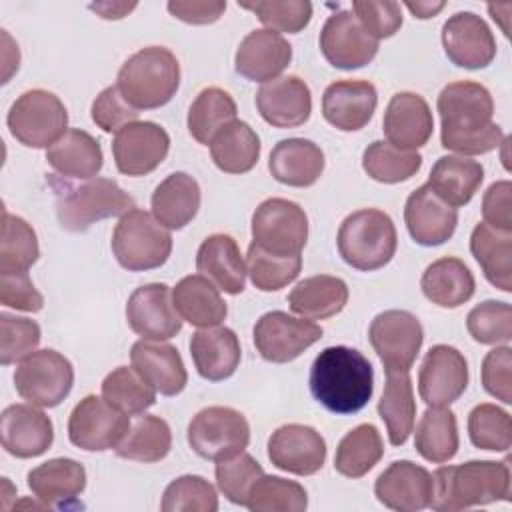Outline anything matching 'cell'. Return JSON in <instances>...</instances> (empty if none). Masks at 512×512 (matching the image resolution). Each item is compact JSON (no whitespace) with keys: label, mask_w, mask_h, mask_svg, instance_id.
I'll return each instance as SVG.
<instances>
[{"label":"cell","mask_w":512,"mask_h":512,"mask_svg":"<svg viewBox=\"0 0 512 512\" xmlns=\"http://www.w3.org/2000/svg\"><path fill=\"white\" fill-rule=\"evenodd\" d=\"M440 114V142L462 156H478L496 150L502 128L492 120L494 100L486 86L472 80L446 84L436 100Z\"/></svg>","instance_id":"cell-1"},{"label":"cell","mask_w":512,"mask_h":512,"mask_svg":"<svg viewBox=\"0 0 512 512\" xmlns=\"http://www.w3.org/2000/svg\"><path fill=\"white\" fill-rule=\"evenodd\" d=\"M308 384L314 400L328 412L354 414L372 398L374 368L356 348L328 346L314 358Z\"/></svg>","instance_id":"cell-2"},{"label":"cell","mask_w":512,"mask_h":512,"mask_svg":"<svg viewBox=\"0 0 512 512\" xmlns=\"http://www.w3.org/2000/svg\"><path fill=\"white\" fill-rule=\"evenodd\" d=\"M432 482L430 508L438 512L510 500L508 462L470 460L458 466H440L432 474Z\"/></svg>","instance_id":"cell-3"},{"label":"cell","mask_w":512,"mask_h":512,"mask_svg":"<svg viewBox=\"0 0 512 512\" xmlns=\"http://www.w3.org/2000/svg\"><path fill=\"white\" fill-rule=\"evenodd\" d=\"M178 86V58L164 46H146L134 52L116 76V88L136 110H154L168 104Z\"/></svg>","instance_id":"cell-4"},{"label":"cell","mask_w":512,"mask_h":512,"mask_svg":"<svg viewBox=\"0 0 512 512\" xmlns=\"http://www.w3.org/2000/svg\"><path fill=\"white\" fill-rule=\"evenodd\" d=\"M336 246L348 266L372 272L386 266L396 254V226L386 212L378 208H362L342 220Z\"/></svg>","instance_id":"cell-5"},{"label":"cell","mask_w":512,"mask_h":512,"mask_svg":"<svg viewBox=\"0 0 512 512\" xmlns=\"http://www.w3.org/2000/svg\"><path fill=\"white\" fill-rule=\"evenodd\" d=\"M116 262L128 272L160 268L172 252V234L154 214L132 208L118 220L112 232Z\"/></svg>","instance_id":"cell-6"},{"label":"cell","mask_w":512,"mask_h":512,"mask_svg":"<svg viewBox=\"0 0 512 512\" xmlns=\"http://www.w3.org/2000/svg\"><path fill=\"white\" fill-rule=\"evenodd\" d=\"M136 208L134 198L110 178H90L80 186L66 188L56 202V216L64 230L86 232L104 218L122 216Z\"/></svg>","instance_id":"cell-7"},{"label":"cell","mask_w":512,"mask_h":512,"mask_svg":"<svg viewBox=\"0 0 512 512\" xmlns=\"http://www.w3.org/2000/svg\"><path fill=\"white\" fill-rule=\"evenodd\" d=\"M6 124L20 144L28 148H50L66 132L68 112L56 94L34 88L14 100Z\"/></svg>","instance_id":"cell-8"},{"label":"cell","mask_w":512,"mask_h":512,"mask_svg":"<svg viewBox=\"0 0 512 512\" xmlns=\"http://www.w3.org/2000/svg\"><path fill=\"white\" fill-rule=\"evenodd\" d=\"M74 384L72 362L52 350H34L14 370V388L30 404L54 408L68 398Z\"/></svg>","instance_id":"cell-9"},{"label":"cell","mask_w":512,"mask_h":512,"mask_svg":"<svg viewBox=\"0 0 512 512\" xmlns=\"http://www.w3.org/2000/svg\"><path fill=\"white\" fill-rule=\"evenodd\" d=\"M186 438L200 458L218 462L244 452L250 442V424L230 406H208L190 420Z\"/></svg>","instance_id":"cell-10"},{"label":"cell","mask_w":512,"mask_h":512,"mask_svg":"<svg viewBox=\"0 0 512 512\" xmlns=\"http://www.w3.org/2000/svg\"><path fill=\"white\" fill-rule=\"evenodd\" d=\"M308 240L304 208L286 198H268L252 214V242L276 256H298Z\"/></svg>","instance_id":"cell-11"},{"label":"cell","mask_w":512,"mask_h":512,"mask_svg":"<svg viewBox=\"0 0 512 512\" xmlns=\"http://www.w3.org/2000/svg\"><path fill=\"white\" fill-rule=\"evenodd\" d=\"M130 428V416L96 394L84 396L68 418L70 442L86 452L116 448Z\"/></svg>","instance_id":"cell-12"},{"label":"cell","mask_w":512,"mask_h":512,"mask_svg":"<svg viewBox=\"0 0 512 512\" xmlns=\"http://www.w3.org/2000/svg\"><path fill=\"white\" fill-rule=\"evenodd\" d=\"M368 340L384 370L410 372L422 348L424 330L412 312L384 310L370 322Z\"/></svg>","instance_id":"cell-13"},{"label":"cell","mask_w":512,"mask_h":512,"mask_svg":"<svg viewBox=\"0 0 512 512\" xmlns=\"http://www.w3.org/2000/svg\"><path fill=\"white\" fill-rule=\"evenodd\" d=\"M254 346L258 354L274 364L296 360L304 350L322 338V328L306 318H294L288 312L272 310L254 324Z\"/></svg>","instance_id":"cell-14"},{"label":"cell","mask_w":512,"mask_h":512,"mask_svg":"<svg viewBox=\"0 0 512 512\" xmlns=\"http://www.w3.org/2000/svg\"><path fill=\"white\" fill-rule=\"evenodd\" d=\"M320 52L328 64L340 70H356L370 64L378 52L374 40L358 22L352 10H338L320 30Z\"/></svg>","instance_id":"cell-15"},{"label":"cell","mask_w":512,"mask_h":512,"mask_svg":"<svg viewBox=\"0 0 512 512\" xmlns=\"http://www.w3.org/2000/svg\"><path fill=\"white\" fill-rule=\"evenodd\" d=\"M168 132L148 120H136L116 132L112 140V154L118 172L126 176H146L156 170L168 156Z\"/></svg>","instance_id":"cell-16"},{"label":"cell","mask_w":512,"mask_h":512,"mask_svg":"<svg viewBox=\"0 0 512 512\" xmlns=\"http://www.w3.org/2000/svg\"><path fill=\"white\" fill-rule=\"evenodd\" d=\"M468 388V362L448 344L432 346L418 372V392L428 406H450Z\"/></svg>","instance_id":"cell-17"},{"label":"cell","mask_w":512,"mask_h":512,"mask_svg":"<svg viewBox=\"0 0 512 512\" xmlns=\"http://www.w3.org/2000/svg\"><path fill=\"white\" fill-rule=\"evenodd\" d=\"M126 322L144 340H170L182 330L170 286L152 282L136 288L126 302Z\"/></svg>","instance_id":"cell-18"},{"label":"cell","mask_w":512,"mask_h":512,"mask_svg":"<svg viewBox=\"0 0 512 512\" xmlns=\"http://www.w3.org/2000/svg\"><path fill=\"white\" fill-rule=\"evenodd\" d=\"M442 46L452 64L466 70L486 68L496 56V40L474 12H456L442 26Z\"/></svg>","instance_id":"cell-19"},{"label":"cell","mask_w":512,"mask_h":512,"mask_svg":"<svg viewBox=\"0 0 512 512\" xmlns=\"http://www.w3.org/2000/svg\"><path fill=\"white\" fill-rule=\"evenodd\" d=\"M268 458L284 472L312 476L324 466L326 442L312 426L284 424L268 438Z\"/></svg>","instance_id":"cell-20"},{"label":"cell","mask_w":512,"mask_h":512,"mask_svg":"<svg viewBox=\"0 0 512 512\" xmlns=\"http://www.w3.org/2000/svg\"><path fill=\"white\" fill-rule=\"evenodd\" d=\"M404 222L410 238L420 246H440L458 226V210L444 202L430 184L416 188L404 206Z\"/></svg>","instance_id":"cell-21"},{"label":"cell","mask_w":512,"mask_h":512,"mask_svg":"<svg viewBox=\"0 0 512 512\" xmlns=\"http://www.w3.org/2000/svg\"><path fill=\"white\" fill-rule=\"evenodd\" d=\"M2 448L16 458L42 456L54 442L52 420L34 404H10L0 416Z\"/></svg>","instance_id":"cell-22"},{"label":"cell","mask_w":512,"mask_h":512,"mask_svg":"<svg viewBox=\"0 0 512 512\" xmlns=\"http://www.w3.org/2000/svg\"><path fill=\"white\" fill-rule=\"evenodd\" d=\"M256 108L270 126L296 128L310 118L312 94L300 76H278L258 88Z\"/></svg>","instance_id":"cell-23"},{"label":"cell","mask_w":512,"mask_h":512,"mask_svg":"<svg viewBox=\"0 0 512 512\" xmlns=\"http://www.w3.org/2000/svg\"><path fill=\"white\" fill-rule=\"evenodd\" d=\"M432 474L410 460L392 462L374 484L380 504L398 512H418L430 506Z\"/></svg>","instance_id":"cell-24"},{"label":"cell","mask_w":512,"mask_h":512,"mask_svg":"<svg viewBox=\"0 0 512 512\" xmlns=\"http://www.w3.org/2000/svg\"><path fill=\"white\" fill-rule=\"evenodd\" d=\"M292 60L290 42L268 28L248 32L234 56V68L250 82H270L278 78Z\"/></svg>","instance_id":"cell-25"},{"label":"cell","mask_w":512,"mask_h":512,"mask_svg":"<svg viewBox=\"0 0 512 512\" xmlns=\"http://www.w3.org/2000/svg\"><path fill=\"white\" fill-rule=\"evenodd\" d=\"M376 106L378 92L368 80H336L322 96L324 120L342 132L364 128L372 120Z\"/></svg>","instance_id":"cell-26"},{"label":"cell","mask_w":512,"mask_h":512,"mask_svg":"<svg viewBox=\"0 0 512 512\" xmlns=\"http://www.w3.org/2000/svg\"><path fill=\"white\" fill-rule=\"evenodd\" d=\"M382 130L386 134V142L396 148H422L434 132L432 110L420 94L396 92L384 110Z\"/></svg>","instance_id":"cell-27"},{"label":"cell","mask_w":512,"mask_h":512,"mask_svg":"<svg viewBox=\"0 0 512 512\" xmlns=\"http://www.w3.org/2000/svg\"><path fill=\"white\" fill-rule=\"evenodd\" d=\"M132 366L162 396H176L188 384L180 352L162 340H138L130 350Z\"/></svg>","instance_id":"cell-28"},{"label":"cell","mask_w":512,"mask_h":512,"mask_svg":"<svg viewBox=\"0 0 512 512\" xmlns=\"http://www.w3.org/2000/svg\"><path fill=\"white\" fill-rule=\"evenodd\" d=\"M190 356L204 380L220 382L230 378L240 364V340L232 328L220 324L200 328L190 338Z\"/></svg>","instance_id":"cell-29"},{"label":"cell","mask_w":512,"mask_h":512,"mask_svg":"<svg viewBox=\"0 0 512 512\" xmlns=\"http://www.w3.org/2000/svg\"><path fill=\"white\" fill-rule=\"evenodd\" d=\"M196 270L226 294H242L246 286V264L238 242L228 234H210L196 252Z\"/></svg>","instance_id":"cell-30"},{"label":"cell","mask_w":512,"mask_h":512,"mask_svg":"<svg viewBox=\"0 0 512 512\" xmlns=\"http://www.w3.org/2000/svg\"><path fill=\"white\" fill-rule=\"evenodd\" d=\"M268 170L280 184L308 188L324 172V152L308 138H286L272 148Z\"/></svg>","instance_id":"cell-31"},{"label":"cell","mask_w":512,"mask_h":512,"mask_svg":"<svg viewBox=\"0 0 512 512\" xmlns=\"http://www.w3.org/2000/svg\"><path fill=\"white\" fill-rule=\"evenodd\" d=\"M28 488L46 508L74 502L86 488V470L74 458H52L28 472Z\"/></svg>","instance_id":"cell-32"},{"label":"cell","mask_w":512,"mask_h":512,"mask_svg":"<svg viewBox=\"0 0 512 512\" xmlns=\"http://www.w3.org/2000/svg\"><path fill=\"white\" fill-rule=\"evenodd\" d=\"M46 162L60 176L90 180L102 170L104 156L100 142L92 134L80 128H70L46 148Z\"/></svg>","instance_id":"cell-33"},{"label":"cell","mask_w":512,"mask_h":512,"mask_svg":"<svg viewBox=\"0 0 512 512\" xmlns=\"http://www.w3.org/2000/svg\"><path fill=\"white\" fill-rule=\"evenodd\" d=\"M200 198L196 178L186 172H174L154 188L152 214L168 230H180L198 214Z\"/></svg>","instance_id":"cell-34"},{"label":"cell","mask_w":512,"mask_h":512,"mask_svg":"<svg viewBox=\"0 0 512 512\" xmlns=\"http://www.w3.org/2000/svg\"><path fill=\"white\" fill-rule=\"evenodd\" d=\"M172 304L182 320L198 328L218 326L228 314L218 288L202 274L184 276L172 288Z\"/></svg>","instance_id":"cell-35"},{"label":"cell","mask_w":512,"mask_h":512,"mask_svg":"<svg viewBox=\"0 0 512 512\" xmlns=\"http://www.w3.org/2000/svg\"><path fill=\"white\" fill-rule=\"evenodd\" d=\"M386 384L378 400V414L386 426L388 440L392 446H402L414 432L416 400L410 372L406 370H384Z\"/></svg>","instance_id":"cell-36"},{"label":"cell","mask_w":512,"mask_h":512,"mask_svg":"<svg viewBox=\"0 0 512 512\" xmlns=\"http://www.w3.org/2000/svg\"><path fill=\"white\" fill-rule=\"evenodd\" d=\"M420 286L432 304L440 308H458L474 296L476 280L460 258L444 256L424 270Z\"/></svg>","instance_id":"cell-37"},{"label":"cell","mask_w":512,"mask_h":512,"mask_svg":"<svg viewBox=\"0 0 512 512\" xmlns=\"http://www.w3.org/2000/svg\"><path fill=\"white\" fill-rule=\"evenodd\" d=\"M348 302V286L338 276L318 274L298 282L288 294L292 312L306 320H326L344 310Z\"/></svg>","instance_id":"cell-38"},{"label":"cell","mask_w":512,"mask_h":512,"mask_svg":"<svg viewBox=\"0 0 512 512\" xmlns=\"http://www.w3.org/2000/svg\"><path fill=\"white\" fill-rule=\"evenodd\" d=\"M484 180V168L480 162L466 156H440L432 170L430 188L450 206H466L478 192Z\"/></svg>","instance_id":"cell-39"},{"label":"cell","mask_w":512,"mask_h":512,"mask_svg":"<svg viewBox=\"0 0 512 512\" xmlns=\"http://www.w3.org/2000/svg\"><path fill=\"white\" fill-rule=\"evenodd\" d=\"M470 252L492 286L512 292V232L480 222L472 230Z\"/></svg>","instance_id":"cell-40"},{"label":"cell","mask_w":512,"mask_h":512,"mask_svg":"<svg viewBox=\"0 0 512 512\" xmlns=\"http://www.w3.org/2000/svg\"><path fill=\"white\" fill-rule=\"evenodd\" d=\"M260 138L248 122L234 120L210 142V156L226 174H246L260 158Z\"/></svg>","instance_id":"cell-41"},{"label":"cell","mask_w":512,"mask_h":512,"mask_svg":"<svg viewBox=\"0 0 512 512\" xmlns=\"http://www.w3.org/2000/svg\"><path fill=\"white\" fill-rule=\"evenodd\" d=\"M458 446L456 414L446 406H428L414 432L416 452L432 464H444L456 456Z\"/></svg>","instance_id":"cell-42"},{"label":"cell","mask_w":512,"mask_h":512,"mask_svg":"<svg viewBox=\"0 0 512 512\" xmlns=\"http://www.w3.org/2000/svg\"><path fill=\"white\" fill-rule=\"evenodd\" d=\"M172 448V430L168 422L154 414H144L134 420L118 442L114 452L124 460L134 462H160Z\"/></svg>","instance_id":"cell-43"},{"label":"cell","mask_w":512,"mask_h":512,"mask_svg":"<svg viewBox=\"0 0 512 512\" xmlns=\"http://www.w3.org/2000/svg\"><path fill=\"white\" fill-rule=\"evenodd\" d=\"M236 112H238L236 102L226 90L218 86L204 88L190 104L188 118H186L188 132L196 142L210 146L212 138L224 126L236 120Z\"/></svg>","instance_id":"cell-44"},{"label":"cell","mask_w":512,"mask_h":512,"mask_svg":"<svg viewBox=\"0 0 512 512\" xmlns=\"http://www.w3.org/2000/svg\"><path fill=\"white\" fill-rule=\"evenodd\" d=\"M384 456V442L374 424H358L338 442L334 470L346 478H362Z\"/></svg>","instance_id":"cell-45"},{"label":"cell","mask_w":512,"mask_h":512,"mask_svg":"<svg viewBox=\"0 0 512 512\" xmlns=\"http://www.w3.org/2000/svg\"><path fill=\"white\" fill-rule=\"evenodd\" d=\"M422 156L416 150H402L386 140H374L362 154L364 172L382 184H398L416 176Z\"/></svg>","instance_id":"cell-46"},{"label":"cell","mask_w":512,"mask_h":512,"mask_svg":"<svg viewBox=\"0 0 512 512\" xmlns=\"http://www.w3.org/2000/svg\"><path fill=\"white\" fill-rule=\"evenodd\" d=\"M40 246L34 228L20 216L2 212V242H0V274L28 272L38 260Z\"/></svg>","instance_id":"cell-47"},{"label":"cell","mask_w":512,"mask_h":512,"mask_svg":"<svg viewBox=\"0 0 512 512\" xmlns=\"http://www.w3.org/2000/svg\"><path fill=\"white\" fill-rule=\"evenodd\" d=\"M102 398L128 416L144 414L156 402V390L134 366H118L102 380Z\"/></svg>","instance_id":"cell-48"},{"label":"cell","mask_w":512,"mask_h":512,"mask_svg":"<svg viewBox=\"0 0 512 512\" xmlns=\"http://www.w3.org/2000/svg\"><path fill=\"white\" fill-rule=\"evenodd\" d=\"M308 494L302 484L280 476L262 474L250 488L246 508L252 512H302Z\"/></svg>","instance_id":"cell-49"},{"label":"cell","mask_w":512,"mask_h":512,"mask_svg":"<svg viewBox=\"0 0 512 512\" xmlns=\"http://www.w3.org/2000/svg\"><path fill=\"white\" fill-rule=\"evenodd\" d=\"M302 256H276L250 244L246 256V274L262 292H276L298 278Z\"/></svg>","instance_id":"cell-50"},{"label":"cell","mask_w":512,"mask_h":512,"mask_svg":"<svg viewBox=\"0 0 512 512\" xmlns=\"http://www.w3.org/2000/svg\"><path fill=\"white\" fill-rule=\"evenodd\" d=\"M470 442L480 450L506 452L512 446V420L506 410L484 402L468 414Z\"/></svg>","instance_id":"cell-51"},{"label":"cell","mask_w":512,"mask_h":512,"mask_svg":"<svg viewBox=\"0 0 512 512\" xmlns=\"http://www.w3.org/2000/svg\"><path fill=\"white\" fill-rule=\"evenodd\" d=\"M160 508L162 512H216L218 494L206 478L184 474L166 486Z\"/></svg>","instance_id":"cell-52"},{"label":"cell","mask_w":512,"mask_h":512,"mask_svg":"<svg viewBox=\"0 0 512 512\" xmlns=\"http://www.w3.org/2000/svg\"><path fill=\"white\" fill-rule=\"evenodd\" d=\"M466 328L478 344H508L512 338V308L508 302L484 300L468 312Z\"/></svg>","instance_id":"cell-53"},{"label":"cell","mask_w":512,"mask_h":512,"mask_svg":"<svg viewBox=\"0 0 512 512\" xmlns=\"http://www.w3.org/2000/svg\"><path fill=\"white\" fill-rule=\"evenodd\" d=\"M242 10H250L258 20L274 32L298 34L304 30L312 18V4L306 0H256L238 2Z\"/></svg>","instance_id":"cell-54"},{"label":"cell","mask_w":512,"mask_h":512,"mask_svg":"<svg viewBox=\"0 0 512 512\" xmlns=\"http://www.w3.org/2000/svg\"><path fill=\"white\" fill-rule=\"evenodd\" d=\"M216 484L220 492L238 506H246L252 484L264 474V468L246 452L216 462Z\"/></svg>","instance_id":"cell-55"},{"label":"cell","mask_w":512,"mask_h":512,"mask_svg":"<svg viewBox=\"0 0 512 512\" xmlns=\"http://www.w3.org/2000/svg\"><path fill=\"white\" fill-rule=\"evenodd\" d=\"M40 326L38 322L2 312L0 314V362L8 366L16 360L26 358L40 344Z\"/></svg>","instance_id":"cell-56"},{"label":"cell","mask_w":512,"mask_h":512,"mask_svg":"<svg viewBox=\"0 0 512 512\" xmlns=\"http://www.w3.org/2000/svg\"><path fill=\"white\" fill-rule=\"evenodd\" d=\"M352 12L374 40L394 36L402 26V6L398 2L356 0Z\"/></svg>","instance_id":"cell-57"},{"label":"cell","mask_w":512,"mask_h":512,"mask_svg":"<svg viewBox=\"0 0 512 512\" xmlns=\"http://www.w3.org/2000/svg\"><path fill=\"white\" fill-rule=\"evenodd\" d=\"M138 110L132 108L124 96L120 94V90L114 86L104 88L92 102L90 108V116L92 122L102 130V132H118L122 130L126 124L136 122L138 120Z\"/></svg>","instance_id":"cell-58"},{"label":"cell","mask_w":512,"mask_h":512,"mask_svg":"<svg viewBox=\"0 0 512 512\" xmlns=\"http://www.w3.org/2000/svg\"><path fill=\"white\" fill-rule=\"evenodd\" d=\"M482 386L496 400L512 402V350L510 346L492 348L482 360Z\"/></svg>","instance_id":"cell-59"},{"label":"cell","mask_w":512,"mask_h":512,"mask_svg":"<svg viewBox=\"0 0 512 512\" xmlns=\"http://www.w3.org/2000/svg\"><path fill=\"white\" fill-rule=\"evenodd\" d=\"M0 302L22 312H40L44 296L34 288L28 272L0 274Z\"/></svg>","instance_id":"cell-60"},{"label":"cell","mask_w":512,"mask_h":512,"mask_svg":"<svg viewBox=\"0 0 512 512\" xmlns=\"http://www.w3.org/2000/svg\"><path fill=\"white\" fill-rule=\"evenodd\" d=\"M512 184L508 180L494 182L482 198L484 222L496 230L512 232V208H510Z\"/></svg>","instance_id":"cell-61"},{"label":"cell","mask_w":512,"mask_h":512,"mask_svg":"<svg viewBox=\"0 0 512 512\" xmlns=\"http://www.w3.org/2000/svg\"><path fill=\"white\" fill-rule=\"evenodd\" d=\"M168 12L194 26H204V24H214L220 20V16L226 10V2L222 0H170L166 4Z\"/></svg>","instance_id":"cell-62"},{"label":"cell","mask_w":512,"mask_h":512,"mask_svg":"<svg viewBox=\"0 0 512 512\" xmlns=\"http://www.w3.org/2000/svg\"><path fill=\"white\" fill-rule=\"evenodd\" d=\"M136 6H138L136 2H130V4L128 2H100V4H90L88 8L104 20H120V18L128 16Z\"/></svg>","instance_id":"cell-63"},{"label":"cell","mask_w":512,"mask_h":512,"mask_svg":"<svg viewBox=\"0 0 512 512\" xmlns=\"http://www.w3.org/2000/svg\"><path fill=\"white\" fill-rule=\"evenodd\" d=\"M404 6L412 12L414 18L426 20L436 16L446 6V2H404Z\"/></svg>","instance_id":"cell-64"}]
</instances>
